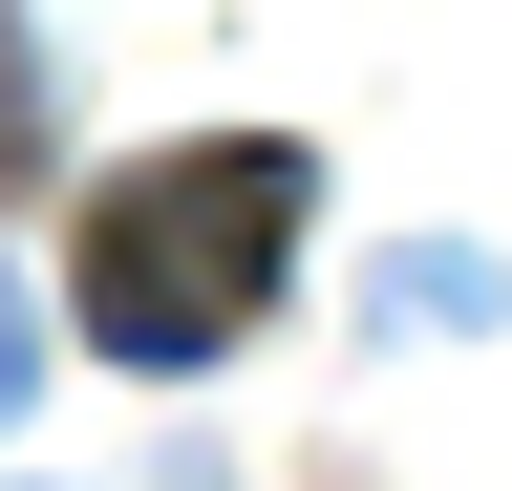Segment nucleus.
Instances as JSON below:
<instances>
[{
  "label": "nucleus",
  "instance_id": "obj_1",
  "mask_svg": "<svg viewBox=\"0 0 512 491\" xmlns=\"http://www.w3.org/2000/svg\"><path fill=\"white\" fill-rule=\"evenodd\" d=\"M299 193H320V171H299L278 129H235V150H150L128 193H86V342L150 363V385L235 363L256 299L299 278Z\"/></svg>",
  "mask_w": 512,
  "mask_h": 491
},
{
  "label": "nucleus",
  "instance_id": "obj_2",
  "mask_svg": "<svg viewBox=\"0 0 512 491\" xmlns=\"http://www.w3.org/2000/svg\"><path fill=\"white\" fill-rule=\"evenodd\" d=\"M43 385V321H22V278H0V406H22Z\"/></svg>",
  "mask_w": 512,
  "mask_h": 491
}]
</instances>
